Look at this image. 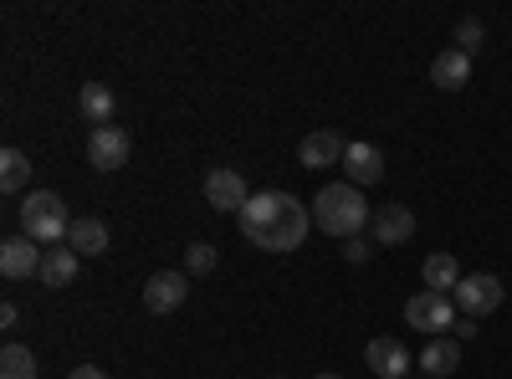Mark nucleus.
<instances>
[{
  "instance_id": "f257e3e1",
  "label": "nucleus",
  "mask_w": 512,
  "mask_h": 379,
  "mask_svg": "<svg viewBox=\"0 0 512 379\" xmlns=\"http://www.w3.org/2000/svg\"><path fill=\"white\" fill-rule=\"evenodd\" d=\"M236 226H241V236L251 246H262V251H297L308 241V231H313V210L297 195H287V190H267V195L246 200Z\"/></svg>"
},
{
  "instance_id": "f03ea898",
  "label": "nucleus",
  "mask_w": 512,
  "mask_h": 379,
  "mask_svg": "<svg viewBox=\"0 0 512 379\" xmlns=\"http://www.w3.org/2000/svg\"><path fill=\"white\" fill-rule=\"evenodd\" d=\"M374 221V210L364 205V190L359 185H323L318 200H313V226L323 236H338V241H354L364 226Z\"/></svg>"
},
{
  "instance_id": "7ed1b4c3",
  "label": "nucleus",
  "mask_w": 512,
  "mask_h": 379,
  "mask_svg": "<svg viewBox=\"0 0 512 379\" xmlns=\"http://www.w3.org/2000/svg\"><path fill=\"white\" fill-rule=\"evenodd\" d=\"M21 236H31V241H41V246H67V236H72V216H67V205H62V195H52V190H31L26 200H21Z\"/></svg>"
},
{
  "instance_id": "20e7f679",
  "label": "nucleus",
  "mask_w": 512,
  "mask_h": 379,
  "mask_svg": "<svg viewBox=\"0 0 512 379\" xmlns=\"http://www.w3.org/2000/svg\"><path fill=\"white\" fill-rule=\"evenodd\" d=\"M405 323L420 328L425 339H441V333L456 328L461 318H456V303L446 298V292H415V298L405 303Z\"/></svg>"
},
{
  "instance_id": "39448f33",
  "label": "nucleus",
  "mask_w": 512,
  "mask_h": 379,
  "mask_svg": "<svg viewBox=\"0 0 512 379\" xmlns=\"http://www.w3.org/2000/svg\"><path fill=\"white\" fill-rule=\"evenodd\" d=\"M451 303H456V313L461 318H487V313H497L502 308V277H492V272H472V277H461V287L451 292Z\"/></svg>"
},
{
  "instance_id": "423d86ee",
  "label": "nucleus",
  "mask_w": 512,
  "mask_h": 379,
  "mask_svg": "<svg viewBox=\"0 0 512 379\" xmlns=\"http://www.w3.org/2000/svg\"><path fill=\"white\" fill-rule=\"evenodd\" d=\"M128 154H134V139H128V129H118V123H108V129H93L88 134V164L93 170H123Z\"/></svg>"
},
{
  "instance_id": "0eeeda50",
  "label": "nucleus",
  "mask_w": 512,
  "mask_h": 379,
  "mask_svg": "<svg viewBox=\"0 0 512 379\" xmlns=\"http://www.w3.org/2000/svg\"><path fill=\"white\" fill-rule=\"evenodd\" d=\"M246 200H251V190H246L241 170L221 164V170H210V175H205V205H210V210H236V216H241Z\"/></svg>"
},
{
  "instance_id": "6e6552de",
  "label": "nucleus",
  "mask_w": 512,
  "mask_h": 379,
  "mask_svg": "<svg viewBox=\"0 0 512 379\" xmlns=\"http://www.w3.org/2000/svg\"><path fill=\"white\" fill-rule=\"evenodd\" d=\"M190 298V272H154L144 282V308L149 313H175Z\"/></svg>"
},
{
  "instance_id": "1a4fd4ad",
  "label": "nucleus",
  "mask_w": 512,
  "mask_h": 379,
  "mask_svg": "<svg viewBox=\"0 0 512 379\" xmlns=\"http://www.w3.org/2000/svg\"><path fill=\"white\" fill-rule=\"evenodd\" d=\"M41 257H47V251H36L31 236H6V241H0V277H11V282L36 277L41 272Z\"/></svg>"
},
{
  "instance_id": "9d476101",
  "label": "nucleus",
  "mask_w": 512,
  "mask_h": 379,
  "mask_svg": "<svg viewBox=\"0 0 512 379\" xmlns=\"http://www.w3.org/2000/svg\"><path fill=\"white\" fill-rule=\"evenodd\" d=\"M369 226H374V241H379V246H400V241L415 236V210L400 205V200H395V205H379Z\"/></svg>"
},
{
  "instance_id": "9b49d317",
  "label": "nucleus",
  "mask_w": 512,
  "mask_h": 379,
  "mask_svg": "<svg viewBox=\"0 0 512 379\" xmlns=\"http://www.w3.org/2000/svg\"><path fill=\"white\" fill-rule=\"evenodd\" d=\"M344 154H349L344 139H338L333 129H318V134L303 139V149H297V164H303V170H328V164H344Z\"/></svg>"
},
{
  "instance_id": "f8f14e48",
  "label": "nucleus",
  "mask_w": 512,
  "mask_h": 379,
  "mask_svg": "<svg viewBox=\"0 0 512 379\" xmlns=\"http://www.w3.org/2000/svg\"><path fill=\"white\" fill-rule=\"evenodd\" d=\"M364 364L379 374V379H405V369H410V354H405V344L400 339H369V349H364Z\"/></svg>"
},
{
  "instance_id": "ddd939ff",
  "label": "nucleus",
  "mask_w": 512,
  "mask_h": 379,
  "mask_svg": "<svg viewBox=\"0 0 512 379\" xmlns=\"http://www.w3.org/2000/svg\"><path fill=\"white\" fill-rule=\"evenodd\" d=\"M344 175H349V185H379L384 180V154L374 149V144H349V154H344Z\"/></svg>"
},
{
  "instance_id": "4468645a",
  "label": "nucleus",
  "mask_w": 512,
  "mask_h": 379,
  "mask_svg": "<svg viewBox=\"0 0 512 379\" xmlns=\"http://www.w3.org/2000/svg\"><path fill=\"white\" fill-rule=\"evenodd\" d=\"M420 282H425V292H451L461 287V267H456V257L451 251H431V257L420 262Z\"/></svg>"
},
{
  "instance_id": "2eb2a0df",
  "label": "nucleus",
  "mask_w": 512,
  "mask_h": 379,
  "mask_svg": "<svg viewBox=\"0 0 512 379\" xmlns=\"http://www.w3.org/2000/svg\"><path fill=\"white\" fill-rule=\"evenodd\" d=\"M431 82L441 93H456V88H466V82H472V57L466 52H456V47H446L436 62H431Z\"/></svg>"
},
{
  "instance_id": "dca6fc26",
  "label": "nucleus",
  "mask_w": 512,
  "mask_h": 379,
  "mask_svg": "<svg viewBox=\"0 0 512 379\" xmlns=\"http://www.w3.org/2000/svg\"><path fill=\"white\" fill-rule=\"evenodd\" d=\"M77 272H82V257H77V251H72V246H52L47 257H41V272H36V277L47 282V287H72Z\"/></svg>"
},
{
  "instance_id": "f3484780",
  "label": "nucleus",
  "mask_w": 512,
  "mask_h": 379,
  "mask_svg": "<svg viewBox=\"0 0 512 379\" xmlns=\"http://www.w3.org/2000/svg\"><path fill=\"white\" fill-rule=\"evenodd\" d=\"M113 88H108V82H88V88H82L77 93V113L82 118H88L93 123V129H108V123H113Z\"/></svg>"
},
{
  "instance_id": "a211bd4d",
  "label": "nucleus",
  "mask_w": 512,
  "mask_h": 379,
  "mask_svg": "<svg viewBox=\"0 0 512 379\" xmlns=\"http://www.w3.org/2000/svg\"><path fill=\"white\" fill-rule=\"evenodd\" d=\"M420 369H425V379H446V374H456L461 369V344L456 339H431L425 344V354H420Z\"/></svg>"
},
{
  "instance_id": "6ab92c4d",
  "label": "nucleus",
  "mask_w": 512,
  "mask_h": 379,
  "mask_svg": "<svg viewBox=\"0 0 512 379\" xmlns=\"http://www.w3.org/2000/svg\"><path fill=\"white\" fill-rule=\"evenodd\" d=\"M67 246L77 251V257H103V251H108V226L98 216H82V221H72Z\"/></svg>"
},
{
  "instance_id": "aec40b11",
  "label": "nucleus",
  "mask_w": 512,
  "mask_h": 379,
  "mask_svg": "<svg viewBox=\"0 0 512 379\" xmlns=\"http://www.w3.org/2000/svg\"><path fill=\"white\" fill-rule=\"evenodd\" d=\"M31 180V159L21 149H0V190L6 195H21Z\"/></svg>"
},
{
  "instance_id": "412c9836",
  "label": "nucleus",
  "mask_w": 512,
  "mask_h": 379,
  "mask_svg": "<svg viewBox=\"0 0 512 379\" xmlns=\"http://www.w3.org/2000/svg\"><path fill=\"white\" fill-rule=\"evenodd\" d=\"M0 374L6 379H36V354L26 344H6L0 349Z\"/></svg>"
},
{
  "instance_id": "4be33fe9",
  "label": "nucleus",
  "mask_w": 512,
  "mask_h": 379,
  "mask_svg": "<svg viewBox=\"0 0 512 379\" xmlns=\"http://www.w3.org/2000/svg\"><path fill=\"white\" fill-rule=\"evenodd\" d=\"M487 47V26L477 21V16H466L461 26H456V52H466V57H477Z\"/></svg>"
},
{
  "instance_id": "5701e85b",
  "label": "nucleus",
  "mask_w": 512,
  "mask_h": 379,
  "mask_svg": "<svg viewBox=\"0 0 512 379\" xmlns=\"http://www.w3.org/2000/svg\"><path fill=\"white\" fill-rule=\"evenodd\" d=\"M216 246L210 241H195V246H185V272H195V277H205V272H216Z\"/></svg>"
},
{
  "instance_id": "b1692460",
  "label": "nucleus",
  "mask_w": 512,
  "mask_h": 379,
  "mask_svg": "<svg viewBox=\"0 0 512 379\" xmlns=\"http://www.w3.org/2000/svg\"><path fill=\"white\" fill-rule=\"evenodd\" d=\"M369 251H374V246H364V241H359V236H354V241H349V246H344V257H349V262H359V267H364V262H369Z\"/></svg>"
},
{
  "instance_id": "393cba45",
  "label": "nucleus",
  "mask_w": 512,
  "mask_h": 379,
  "mask_svg": "<svg viewBox=\"0 0 512 379\" xmlns=\"http://www.w3.org/2000/svg\"><path fill=\"white\" fill-rule=\"evenodd\" d=\"M67 379H108V374H103V369H98V364H82V369H72V374H67Z\"/></svg>"
},
{
  "instance_id": "a878e982",
  "label": "nucleus",
  "mask_w": 512,
  "mask_h": 379,
  "mask_svg": "<svg viewBox=\"0 0 512 379\" xmlns=\"http://www.w3.org/2000/svg\"><path fill=\"white\" fill-rule=\"evenodd\" d=\"M313 379H344V374H313Z\"/></svg>"
},
{
  "instance_id": "bb28decb",
  "label": "nucleus",
  "mask_w": 512,
  "mask_h": 379,
  "mask_svg": "<svg viewBox=\"0 0 512 379\" xmlns=\"http://www.w3.org/2000/svg\"><path fill=\"white\" fill-rule=\"evenodd\" d=\"M0 379H6V374H0Z\"/></svg>"
},
{
  "instance_id": "cd10ccee",
  "label": "nucleus",
  "mask_w": 512,
  "mask_h": 379,
  "mask_svg": "<svg viewBox=\"0 0 512 379\" xmlns=\"http://www.w3.org/2000/svg\"><path fill=\"white\" fill-rule=\"evenodd\" d=\"M277 379H282V374H277Z\"/></svg>"
}]
</instances>
